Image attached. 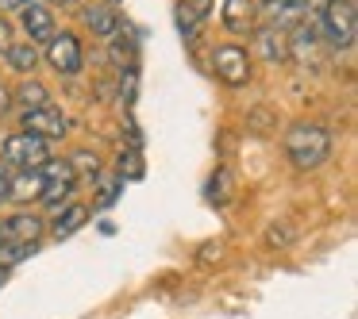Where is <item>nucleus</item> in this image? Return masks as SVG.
Returning a JSON list of instances; mask_svg holds the SVG:
<instances>
[{
	"label": "nucleus",
	"instance_id": "obj_24",
	"mask_svg": "<svg viewBox=\"0 0 358 319\" xmlns=\"http://www.w3.org/2000/svg\"><path fill=\"white\" fill-rule=\"evenodd\" d=\"M289 239H293V231H289V223H273L270 231H266V242H270V246H285Z\"/></svg>",
	"mask_w": 358,
	"mask_h": 319
},
{
	"label": "nucleus",
	"instance_id": "obj_12",
	"mask_svg": "<svg viewBox=\"0 0 358 319\" xmlns=\"http://www.w3.org/2000/svg\"><path fill=\"white\" fill-rule=\"evenodd\" d=\"M262 12L270 16L273 27L289 31V27H296V24L304 20V12H308V0H262Z\"/></svg>",
	"mask_w": 358,
	"mask_h": 319
},
{
	"label": "nucleus",
	"instance_id": "obj_33",
	"mask_svg": "<svg viewBox=\"0 0 358 319\" xmlns=\"http://www.w3.org/2000/svg\"><path fill=\"white\" fill-rule=\"evenodd\" d=\"M116 4H124V0H112V8H116Z\"/></svg>",
	"mask_w": 358,
	"mask_h": 319
},
{
	"label": "nucleus",
	"instance_id": "obj_5",
	"mask_svg": "<svg viewBox=\"0 0 358 319\" xmlns=\"http://www.w3.org/2000/svg\"><path fill=\"white\" fill-rule=\"evenodd\" d=\"M212 73L231 89L247 85L250 81V54L239 43H224V47H216V54H212Z\"/></svg>",
	"mask_w": 358,
	"mask_h": 319
},
{
	"label": "nucleus",
	"instance_id": "obj_7",
	"mask_svg": "<svg viewBox=\"0 0 358 319\" xmlns=\"http://www.w3.org/2000/svg\"><path fill=\"white\" fill-rule=\"evenodd\" d=\"M24 131L39 135V139H62L66 135V116L55 108V104H43V108H27L24 112Z\"/></svg>",
	"mask_w": 358,
	"mask_h": 319
},
{
	"label": "nucleus",
	"instance_id": "obj_9",
	"mask_svg": "<svg viewBox=\"0 0 358 319\" xmlns=\"http://www.w3.org/2000/svg\"><path fill=\"white\" fill-rule=\"evenodd\" d=\"M20 20H24V31L31 35V43H50V35H55V12L47 4H39V0L24 4Z\"/></svg>",
	"mask_w": 358,
	"mask_h": 319
},
{
	"label": "nucleus",
	"instance_id": "obj_4",
	"mask_svg": "<svg viewBox=\"0 0 358 319\" xmlns=\"http://www.w3.org/2000/svg\"><path fill=\"white\" fill-rule=\"evenodd\" d=\"M39 173H43V193H39V200L47 204V208L66 204V200L73 196V188H78V173H73L70 162H43Z\"/></svg>",
	"mask_w": 358,
	"mask_h": 319
},
{
	"label": "nucleus",
	"instance_id": "obj_27",
	"mask_svg": "<svg viewBox=\"0 0 358 319\" xmlns=\"http://www.w3.org/2000/svg\"><path fill=\"white\" fill-rule=\"evenodd\" d=\"M12 43H16V39H12V24H8L4 16H0V54H4V50H8Z\"/></svg>",
	"mask_w": 358,
	"mask_h": 319
},
{
	"label": "nucleus",
	"instance_id": "obj_30",
	"mask_svg": "<svg viewBox=\"0 0 358 319\" xmlns=\"http://www.w3.org/2000/svg\"><path fill=\"white\" fill-rule=\"evenodd\" d=\"M24 4H31V0H0V12H20Z\"/></svg>",
	"mask_w": 358,
	"mask_h": 319
},
{
	"label": "nucleus",
	"instance_id": "obj_8",
	"mask_svg": "<svg viewBox=\"0 0 358 319\" xmlns=\"http://www.w3.org/2000/svg\"><path fill=\"white\" fill-rule=\"evenodd\" d=\"M43 219L35 216V212H16V216H8L4 223H0V239H12V242H35L39 246L43 239Z\"/></svg>",
	"mask_w": 358,
	"mask_h": 319
},
{
	"label": "nucleus",
	"instance_id": "obj_2",
	"mask_svg": "<svg viewBox=\"0 0 358 319\" xmlns=\"http://www.w3.org/2000/svg\"><path fill=\"white\" fill-rule=\"evenodd\" d=\"M320 39L331 50H350L358 39V12L355 0H327L324 16H320Z\"/></svg>",
	"mask_w": 358,
	"mask_h": 319
},
{
	"label": "nucleus",
	"instance_id": "obj_14",
	"mask_svg": "<svg viewBox=\"0 0 358 319\" xmlns=\"http://www.w3.org/2000/svg\"><path fill=\"white\" fill-rule=\"evenodd\" d=\"M8 200H39L43 193V173L39 170H16V177H8Z\"/></svg>",
	"mask_w": 358,
	"mask_h": 319
},
{
	"label": "nucleus",
	"instance_id": "obj_25",
	"mask_svg": "<svg viewBox=\"0 0 358 319\" xmlns=\"http://www.w3.org/2000/svg\"><path fill=\"white\" fill-rule=\"evenodd\" d=\"M127 170V177H143V162L139 154H120V173Z\"/></svg>",
	"mask_w": 358,
	"mask_h": 319
},
{
	"label": "nucleus",
	"instance_id": "obj_29",
	"mask_svg": "<svg viewBox=\"0 0 358 319\" xmlns=\"http://www.w3.org/2000/svg\"><path fill=\"white\" fill-rule=\"evenodd\" d=\"M8 170H4V165H0V204H4V200H8Z\"/></svg>",
	"mask_w": 358,
	"mask_h": 319
},
{
	"label": "nucleus",
	"instance_id": "obj_26",
	"mask_svg": "<svg viewBox=\"0 0 358 319\" xmlns=\"http://www.w3.org/2000/svg\"><path fill=\"white\" fill-rule=\"evenodd\" d=\"M181 4H185V8L193 12L196 20H204V16L212 12V0H181Z\"/></svg>",
	"mask_w": 358,
	"mask_h": 319
},
{
	"label": "nucleus",
	"instance_id": "obj_11",
	"mask_svg": "<svg viewBox=\"0 0 358 319\" xmlns=\"http://www.w3.org/2000/svg\"><path fill=\"white\" fill-rule=\"evenodd\" d=\"M258 24V0H224V27L235 35L255 31Z\"/></svg>",
	"mask_w": 358,
	"mask_h": 319
},
{
	"label": "nucleus",
	"instance_id": "obj_31",
	"mask_svg": "<svg viewBox=\"0 0 358 319\" xmlns=\"http://www.w3.org/2000/svg\"><path fill=\"white\" fill-rule=\"evenodd\" d=\"M4 281H8V269H0V285H4Z\"/></svg>",
	"mask_w": 358,
	"mask_h": 319
},
{
	"label": "nucleus",
	"instance_id": "obj_32",
	"mask_svg": "<svg viewBox=\"0 0 358 319\" xmlns=\"http://www.w3.org/2000/svg\"><path fill=\"white\" fill-rule=\"evenodd\" d=\"M50 4H70V0H50Z\"/></svg>",
	"mask_w": 358,
	"mask_h": 319
},
{
	"label": "nucleus",
	"instance_id": "obj_10",
	"mask_svg": "<svg viewBox=\"0 0 358 319\" xmlns=\"http://www.w3.org/2000/svg\"><path fill=\"white\" fill-rule=\"evenodd\" d=\"M255 47L270 66L289 62V31H281V27H273V24H266L255 31Z\"/></svg>",
	"mask_w": 358,
	"mask_h": 319
},
{
	"label": "nucleus",
	"instance_id": "obj_28",
	"mask_svg": "<svg viewBox=\"0 0 358 319\" xmlns=\"http://www.w3.org/2000/svg\"><path fill=\"white\" fill-rule=\"evenodd\" d=\"M12 112V89H0V116Z\"/></svg>",
	"mask_w": 358,
	"mask_h": 319
},
{
	"label": "nucleus",
	"instance_id": "obj_23",
	"mask_svg": "<svg viewBox=\"0 0 358 319\" xmlns=\"http://www.w3.org/2000/svg\"><path fill=\"white\" fill-rule=\"evenodd\" d=\"M120 188H124V177H120V173H116V177H104L101 181V200H96V204H101V208H112L116 196H120Z\"/></svg>",
	"mask_w": 358,
	"mask_h": 319
},
{
	"label": "nucleus",
	"instance_id": "obj_13",
	"mask_svg": "<svg viewBox=\"0 0 358 319\" xmlns=\"http://www.w3.org/2000/svg\"><path fill=\"white\" fill-rule=\"evenodd\" d=\"M85 27L93 35H101V39H112V35L120 31V12H112V4H89L85 8Z\"/></svg>",
	"mask_w": 358,
	"mask_h": 319
},
{
	"label": "nucleus",
	"instance_id": "obj_18",
	"mask_svg": "<svg viewBox=\"0 0 358 319\" xmlns=\"http://www.w3.org/2000/svg\"><path fill=\"white\" fill-rule=\"evenodd\" d=\"M12 96L24 104V112H27V108H43V104H50V93L39 85V81H24V85H20Z\"/></svg>",
	"mask_w": 358,
	"mask_h": 319
},
{
	"label": "nucleus",
	"instance_id": "obj_21",
	"mask_svg": "<svg viewBox=\"0 0 358 319\" xmlns=\"http://www.w3.org/2000/svg\"><path fill=\"white\" fill-rule=\"evenodd\" d=\"M178 31L185 35V43H196V35H201V20H196L185 4H178Z\"/></svg>",
	"mask_w": 358,
	"mask_h": 319
},
{
	"label": "nucleus",
	"instance_id": "obj_15",
	"mask_svg": "<svg viewBox=\"0 0 358 319\" xmlns=\"http://www.w3.org/2000/svg\"><path fill=\"white\" fill-rule=\"evenodd\" d=\"M85 219H89L85 204H66V208L55 216V227H50V231H55V239H70L78 227H85Z\"/></svg>",
	"mask_w": 358,
	"mask_h": 319
},
{
	"label": "nucleus",
	"instance_id": "obj_22",
	"mask_svg": "<svg viewBox=\"0 0 358 319\" xmlns=\"http://www.w3.org/2000/svg\"><path fill=\"white\" fill-rule=\"evenodd\" d=\"M70 165H73V173H89V177H101V158L89 154V150L73 154V158H70Z\"/></svg>",
	"mask_w": 358,
	"mask_h": 319
},
{
	"label": "nucleus",
	"instance_id": "obj_20",
	"mask_svg": "<svg viewBox=\"0 0 358 319\" xmlns=\"http://www.w3.org/2000/svg\"><path fill=\"white\" fill-rule=\"evenodd\" d=\"M208 200H212V204H227V200H231V173H227V170H216V173H212V181H208Z\"/></svg>",
	"mask_w": 358,
	"mask_h": 319
},
{
	"label": "nucleus",
	"instance_id": "obj_6",
	"mask_svg": "<svg viewBox=\"0 0 358 319\" xmlns=\"http://www.w3.org/2000/svg\"><path fill=\"white\" fill-rule=\"evenodd\" d=\"M47 62L55 66V70L62 73V77H78L81 66H85V54H81L78 35H70V31L50 35V43H47Z\"/></svg>",
	"mask_w": 358,
	"mask_h": 319
},
{
	"label": "nucleus",
	"instance_id": "obj_17",
	"mask_svg": "<svg viewBox=\"0 0 358 319\" xmlns=\"http://www.w3.org/2000/svg\"><path fill=\"white\" fill-rule=\"evenodd\" d=\"M35 242H12V239H0V269H16L20 262H27V258L35 254Z\"/></svg>",
	"mask_w": 358,
	"mask_h": 319
},
{
	"label": "nucleus",
	"instance_id": "obj_19",
	"mask_svg": "<svg viewBox=\"0 0 358 319\" xmlns=\"http://www.w3.org/2000/svg\"><path fill=\"white\" fill-rule=\"evenodd\" d=\"M108 54H112V62L116 66H124V70H131V62H135V39L131 35H112V47H108Z\"/></svg>",
	"mask_w": 358,
	"mask_h": 319
},
{
	"label": "nucleus",
	"instance_id": "obj_16",
	"mask_svg": "<svg viewBox=\"0 0 358 319\" xmlns=\"http://www.w3.org/2000/svg\"><path fill=\"white\" fill-rule=\"evenodd\" d=\"M4 54H8V62L16 73H35V66H39V47H35V43H12Z\"/></svg>",
	"mask_w": 358,
	"mask_h": 319
},
{
	"label": "nucleus",
	"instance_id": "obj_1",
	"mask_svg": "<svg viewBox=\"0 0 358 319\" xmlns=\"http://www.w3.org/2000/svg\"><path fill=\"white\" fill-rule=\"evenodd\" d=\"M285 154L296 170H320L331 158V131L320 124H293L285 131Z\"/></svg>",
	"mask_w": 358,
	"mask_h": 319
},
{
	"label": "nucleus",
	"instance_id": "obj_3",
	"mask_svg": "<svg viewBox=\"0 0 358 319\" xmlns=\"http://www.w3.org/2000/svg\"><path fill=\"white\" fill-rule=\"evenodd\" d=\"M43 162H50V147L47 139H39V135H8L4 139V165H12V170H39Z\"/></svg>",
	"mask_w": 358,
	"mask_h": 319
}]
</instances>
